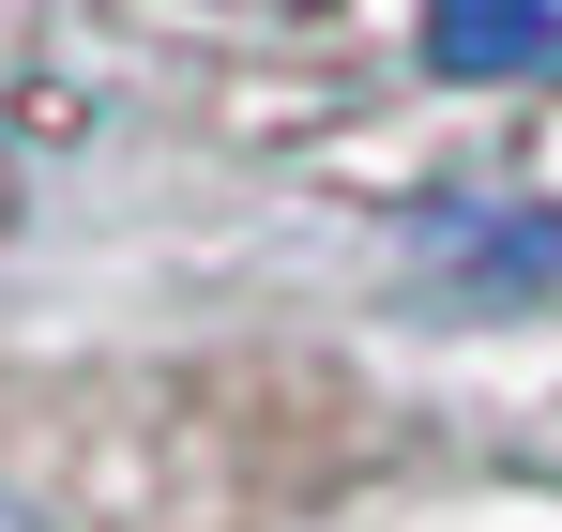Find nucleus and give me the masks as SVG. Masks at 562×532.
I'll return each instance as SVG.
<instances>
[{
  "instance_id": "1",
  "label": "nucleus",
  "mask_w": 562,
  "mask_h": 532,
  "mask_svg": "<svg viewBox=\"0 0 562 532\" xmlns=\"http://www.w3.org/2000/svg\"><path fill=\"white\" fill-rule=\"evenodd\" d=\"M426 62L441 77H548L562 62V0H441L426 15Z\"/></svg>"
},
{
  "instance_id": "2",
  "label": "nucleus",
  "mask_w": 562,
  "mask_h": 532,
  "mask_svg": "<svg viewBox=\"0 0 562 532\" xmlns=\"http://www.w3.org/2000/svg\"><path fill=\"white\" fill-rule=\"evenodd\" d=\"M0 532H31V518H15V502H0Z\"/></svg>"
},
{
  "instance_id": "3",
  "label": "nucleus",
  "mask_w": 562,
  "mask_h": 532,
  "mask_svg": "<svg viewBox=\"0 0 562 532\" xmlns=\"http://www.w3.org/2000/svg\"><path fill=\"white\" fill-rule=\"evenodd\" d=\"M274 15H304V0H274Z\"/></svg>"
}]
</instances>
